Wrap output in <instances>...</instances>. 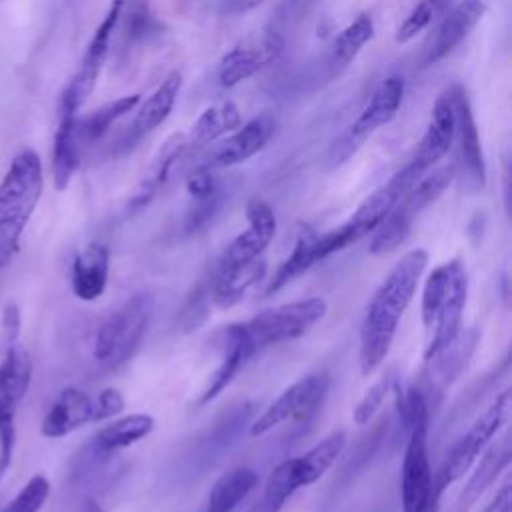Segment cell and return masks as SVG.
Returning <instances> with one entry per match:
<instances>
[{"label": "cell", "mask_w": 512, "mask_h": 512, "mask_svg": "<svg viewBox=\"0 0 512 512\" xmlns=\"http://www.w3.org/2000/svg\"><path fill=\"white\" fill-rule=\"evenodd\" d=\"M326 312V300L320 296H310L260 310L240 324L254 350L260 352L262 348L302 338L326 316Z\"/></svg>", "instance_id": "cell-8"}, {"label": "cell", "mask_w": 512, "mask_h": 512, "mask_svg": "<svg viewBox=\"0 0 512 512\" xmlns=\"http://www.w3.org/2000/svg\"><path fill=\"white\" fill-rule=\"evenodd\" d=\"M374 36V22L368 14L356 16L334 40L330 50V70L342 72L352 64V60L360 54V50L372 40Z\"/></svg>", "instance_id": "cell-33"}, {"label": "cell", "mask_w": 512, "mask_h": 512, "mask_svg": "<svg viewBox=\"0 0 512 512\" xmlns=\"http://www.w3.org/2000/svg\"><path fill=\"white\" fill-rule=\"evenodd\" d=\"M274 128H276L274 114L262 112L254 116L244 126H238L214 150H210L202 166L214 170V168H230L246 162L268 144V140L274 134Z\"/></svg>", "instance_id": "cell-14"}, {"label": "cell", "mask_w": 512, "mask_h": 512, "mask_svg": "<svg viewBox=\"0 0 512 512\" xmlns=\"http://www.w3.org/2000/svg\"><path fill=\"white\" fill-rule=\"evenodd\" d=\"M400 402V416L408 428V440L400 472L402 512H436L440 492L428 456L430 406L420 388H410Z\"/></svg>", "instance_id": "cell-3"}, {"label": "cell", "mask_w": 512, "mask_h": 512, "mask_svg": "<svg viewBox=\"0 0 512 512\" xmlns=\"http://www.w3.org/2000/svg\"><path fill=\"white\" fill-rule=\"evenodd\" d=\"M452 0H420L410 14L404 18V22L396 30V42L404 44L410 42L416 34H420L424 28H428L438 16H444Z\"/></svg>", "instance_id": "cell-36"}, {"label": "cell", "mask_w": 512, "mask_h": 512, "mask_svg": "<svg viewBox=\"0 0 512 512\" xmlns=\"http://www.w3.org/2000/svg\"><path fill=\"white\" fill-rule=\"evenodd\" d=\"M76 118L78 114L74 112H58L52 148V178L54 188L60 192L68 188L82 158V146L76 136Z\"/></svg>", "instance_id": "cell-26"}, {"label": "cell", "mask_w": 512, "mask_h": 512, "mask_svg": "<svg viewBox=\"0 0 512 512\" xmlns=\"http://www.w3.org/2000/svg\"><path fill=\"white\" fill-rule=\"evenodd\" d=\"M266 274V260L262 256L234 266H220L216 268L212 280L208 282L210 288V302L220 308L228 310L236 306L248 290L260 282Z\"/></svg>", "instance_id": "cell-25"}, {"label": "cell", "mask_w": 512, "mask_h": 512, "mask_svg": "<svg viewBox=\"0 0 512 512\" xmlns=\"http://www.w3.org/2000/svg\"><path fill=\"white\" fill-rule=\"evenodd\" d=\"M264 0H226L228 12H248L256 6H260Z\"/></svg>", "instance_id": "cell-43"}, {"label": "cell", "mask_w": 512, "mask_h": 512, "mask_svg": "<svg viewBox=\"0 0 512 512\" xmlns=\"http://www.w3.org/2000/svg\"><path fill=\"white\" fill-rule=\"evenodd\" d=\"M316 262H320L318 232L312 226L304 224L296 236L292 252L282 260V264L276 268V272L268 280V284L264 288V296H272V294L280 292L286 284H290L292 280L302 276Z\"/></svg>", "instance_id": "cell-27"}, {"label": "cell", "mask_w": 512, "mask_h": 512, "mask_svg": "<svg viewBox=\"0 0 512 512\" xmlns=\"http://www.w3.org/2000/svg\"><path fill=\"white\" fill-rule=\"evenodd\" d=\"M20 336V310L14 302L4 304L0 316V352L12 348Z\"/></svg>", "instance_id": "cell-41"}, {"label": "cell", "mask_w": 512, "mask_h": 512, "mask_svg": "<svg viewBox=\"0 0 512 512\" xmlns=\"http://www.w3.org/2000/svg\"><path fill=\"white\" fill-rule=\"evenodd\" d=\"M468 300V272L460 258L438 264L426 276L420 298V316L426 330L424 362L446 350L464 330Z\"/></svg>", "instance_id": "cell-2"}, {"label": "cell", "mask_w": 512, "mask_h": 512, "mask_svg": "<svg viewBox=\"0 0 512 512\" xmlns=\"http://www.w3.org/2000/svg\"><path fill=\"white\" fill-rule=\"evenodd\" d=\"M32 382V358L26 348L14 344L2 352L0 360V392L14 398L18 404L26 396Z\"/></svg>", "instance_id": "cell-34"}, {"label": "cell", "mask_w": 512, "mask_h": 512, "mask_svg": "<svg viewBox=\"0 0 512 512\" xmlns=\"http://www.w3.org/2000/svg\"><path fill=\"white\" fill-rule=\"evenodd\" d=\"M486 12V4L482 0H460L448 14H444L442 24L438 26L436 34L432 36L422 64L430 66L450 54L480 22Z\"/></svg>", "instance_id": "cell-21"}, {"label": "cell", "mask_w": 512, "mask_h": 512, "mask_svg": "<svg viewBox=\"0 0 512 512\" xmlns=\"http://www.w3.org/2000/svg\"><path fill=\"white\" fill-rule=\"evenodd\" d=\"M402 96H404V80L400 76L384 78L368 96L356 120L332 144L326 158L328 168L342 166L346 160H350L358 152V148L366 142V138H370L382 126L390 124L400 110Z\"/></svg>", "instance_id": "cell-10"}, {"label": "cell", "mask_w": 512, "mask_h": 512, "mask_svg": "<svg viewBox=\"0 0 512 512\" xmlns=\"http://www.w3.org/2000/svg\"><path fill=\"white\" fill-rule=\"evenodd\" d=\"M482 512H512V482H510V478L504 480V484L498 488V492L492 496V500L484 506Z\"/></svg>", "instance_id": "cell-42"}, {"label": "cell", "mask_w": 512, "mask_h": 512, "mask_svg": "<svg viewBox=\"0 0 512 512\" xmlns=\"http://www.w3.org/2000/svg\"><path fill=\"white\" fill-rule=\"evenodd\" d=\"M150 26V0H122V10L116 24V28H120V50L130 52L148 36Z\"/></svg>", "instance_id": "cell-35"}, {"label": "cell", "mask_w": 512, "mask_h": 512, "mask_svg": "<svg viewBox=\"0 0 512 512\" xmlns=\"http://www.w3.org/2000/svg\"><path fill=\"white\" fill-rule=\"evenodd\" d=\"M186 152H188V136L186 134L174 132L172 136H168L164 140V144L156 150L152 162L148 164L146 172L142 174L140 182L136 184V188L128 200L130 212L140 210L154 200V196L166 184L174 166Z\"/></svg>", "instance_id": "cell-22"}, {"label": "cell", "mask_w": 512, "mask_h": 512, "mask_svg": "<svg viewBox=\"0 0 512 512\" xmlns=\"http://www.w3.org/2000/svg\"><path fill=\"white\" fill-rule=\"evenodd\" d=\"M454 128H456L454 104H452L450 92L446 90L436 98L432 106L430 122L418 144V150L414 158L406 164L418 178L430 172L438 164V160H442L448 154L454 142Z\"/></svg>", "instance_id": "cell-15"}, {"label": "cell", "mask_w": 512, "mask_h": 512, "mask_svg": "<svg viewBox=\"0 0 512 512\" xmlns=\"http://www.w3.org/2000/svg\"><path fill=\"white\" fill-rule=\"evenodd\" d=\"M238 126H240V112L234 102L224 100L214 106H208L194 122L192 134L188 138V148L212 144L214 140L236 130Z\"/></svg>", "instance_id": "cell-32"}, {"label": "cell", "mask_w": 512, "mask_h": 512, "mask_svg": "<svg viewBox=\"0 0 512 512\" xmlns=\"http://www.w3.org/2000/svg\"><path fill=\"white\" fill-rule=\"evenodd\" d=\"M220 336H222V342H220L222 358H220L218 368L212 372L206 388L202 390L198 404H208L220 392H224L230 386V382L242 372V368L248 364V360L256 354V350L250 344V340L246 338L240 322L228 324Z\"/></svg>", "instance_id": "cell-20"}, {"label": "cell", "mask_w": 512, "mask_h": 512, "mask_svg": "<svg viewBox=\"0 0 512 512\" xmlns=\"http://www.w3.org/2000/svg\"><path fill=\"white\" fill-rule=\"evenodd\" d=\"M452 104H454V138L458 140V162L456 178H460L464 190L468 192H480L486 184V166H484V154L480 146L478 128L472 116V108L468 102V96L462 86L454 84L448 88Z\"/></svg>", "instance_id": "cell-13"}, {"label": "cell", "mask_w": 512, "mask_h": 512, "mask_svg": "<svg viewBox=\"0 0 512 512\" xmlns=\"http://www.w3.org/2000/svg\"><path fill=\"white\" fill-rule=\"evenodd\" d=\"M392 386H394V376L384 374L362 394V398L358 400V404L352 410V420L356 426H366L376 416V412L382 408L384 398L388 396Z\"/></svg>", "instance_id": "cell-37"}, {"label": "cell", "mask_w": 512, "mask_h": 512, "mask_svg": "<svg viewBox=\"0 0 512 512\" xmlns=\"http://www.w3.org/2000/svg\"><path fill=\"white\" fill-rule=\"evenodd\" d=\"M80 512H104V508L96 500H86L80 508Z\"/></svg>", "instance_id": "cell-44"}, {"label": "cell", "mask_w": 512, "mask_h": 512, "mask_svg": "<svg viewBox=\"0 0 512 512\" xmlns=\"http://www.w3.org/2000/svg\"><path fill=\"white\" fill-rule=\"evenodd\" d=\"M420 178L414 176V172L404 166L398 170L384 186L374 190L364 202L350 214L346 222L340 226L318 234V256L320 260L344 250L346 246L358 242L360 238L372 234L376 226L386 218V214L392 210V206L418 182Z\"/></svg>", "instance_id": "cell-6"}, {"label": "cell", "mask_w": 512, "mask_h": 512, "mask_svg": "<svg viewBox=\"0 0 512 512\" xmlns=\"http://www.w3.org/2000/svg\"><path fill=\"white\" fill-rule=\"evenodd\" d=\"M186 190L194 198V202L206 200V198H212V196L220 194V188L216 184V178L212 176V170L202 166V164H198L190 172V176L186 180Z\"/></svg>", "instance_id": "cell-40"}, {"label": "cell", "mask_w": 512, "mask_h": 512, "mask_svg": "<svg viewBox=\"0 0 512 512\" xmlns=\"http://www.w3.org/2000/svg\"><path fill=\"white\" fill-rule=\"evenodd\" d=\"M92 396L84 390L68 386L64 388L56 400L50 404L48 412L42 418L40 434L44 438H64L70 432L82 428L92 422Z\"/></svg>", "instance_id": "cell-23"}, {"label": "cell", "mask_w": 512, "mask_h": 512, "mask_svg": "<svg viewBox=\"0 0 512 512\" xmlns=\"http://www.w3.org/2000/svg\"><path fill=\"white\" fill-rule=\"evenodd\" d=\"M154 424H156L154 416L144 412L116 418L110 424H106L102 430H98L92 446L98 454H114L150 436V432L154 430Z\"/></svg>", "instance_id": "cell-28"}, {"label": "cell", "mask_w": 512, "mask_h": 512, "mask_svg": "<svg viewBox=\"0 0 512 512\" xmlns=\"http://www.w3.org/2000/svg\"><path fill=\"white\" fill-rule=\"evenodd\" d=\"M512 406V392L510 388H504L500 394L494 396V400L484 408V412L472 422V426L454 442V446L448 450L436 480V490L442 494L444 488L460 480L480 458V454L490 446L498 430L506 424L510 416Z\"/></svg>", "instance_id": "cell-9"}, {"label": "cell", "mask_w": 512, "mask_h": 512, "mask_svg": "<svg viewBox=\"0 0 512 512\" xmlns=\"http://www.w3.org/2000/svg\"><path fill=\"white\" fill-rule=\"evenodd\" d=\"M246 228L226 246L220 266H234L250 262L264 254L276 234V214L272 206L254 198L246 206Z\"/></svg>", "instance_id": "cell-16"}, {"label": "cell", "mask_w": 512, "mask_h": 512, "mask_svg": "<svg viewBox=\"0 0 512 512\" xmlns=\"http://www.w3.org/2000/svg\"><path fill=\"white\" fill-rule=\"evenodd\" d=\"M328 390L326 374H308L290 384L250 426V436H264L286 420H308Z\"/></svg>", "instance_id": "cell-12"}, {"label": "cell", "mask_w": 512, "mask_h": 512, "mask_svg": "<svg viewBox=\"0 0 512 512\" xmlns=\"http://www.w3.org/2000/svg\"><path fill=\"white\" fill-rule=\"evenodd\" d=\"M180 88H182V74L178 70H172L144 102H138L140 106L136 108V114L128 124L118 148L130 150L142 136L156 130L170 116L176 104V98L180 94Z\"/></svg>", "instance_id": "cell-18"}, {"label": "cell", "mask_w": 512, "mask_h": 512, "mask_svg": "<svg viewBox=\"0 0 512 512\" xmlns=\"http://www.w3.org/2000/svg\"><path fill=\"white\" fill-rule=\"evenodd\" d=\"M44 188L42 160L32 148L20 150L0 180V268L20 250L22 234Z\"/></svg>", "instance_id": "cell-4"}, {"label": "cell", "mask_w": 512, "mask_h": 512, "mask_svg": "<svg viewBox=\"0 0 512 512\" xmlns=\"http://www.w3.org/2000/svg\"><path fill=\"white\" fill-rule=\"evenodd\" d=\"M50 494V482L44 474H34L2 512H40Z\"/></svg>", "instance_id": "cell-38"}, {"label": "cell", "mask_w": 512, "mask_h": 512, "mask_svg": "<svg viewBox=\"0 0 512 512\" xmlns=\"http://www.w3.org/2000/svg\"><path fill=\"white\" fill-rule=\"evenodd\" d=\"M510 458H512L510 434L506 432L498 442H490V446L480 454V458L468 470L470 472L468 480L458 490V494L454 496L446 512H470L478 504L480 496L508 468Z\"/></svg>", "instance_id": "cell-17"}, {"label": "cell", "mask_w": 512, "mask_h": 512, "mask_svg": "<svg viewBox=\"0 0 512 512\" xmlns=\"http://www.w3.org/2000/svg\"><path fill=\"white\" fill-rule=\"evenodd\" d=\"M152 296L136 292L112 310L96 330L94 358L110 368H116L132 358L152 316Z\"/></svg>", "instance_id": "cell-7"}, {"label": "cell", "mask_w": 512, "mask_h": 512, "mask_svg": "<svg viewBox=\"0 0 512 512\" xmlns=\"http://www.w3.org/2000/svg\"><path fill=\"white\" fill-rule=\"evenodd\" d=\"M282 38L276 32L264 34L256 44H240L232 48L218 66V84L232 88L254 76L266 64L274 62L282 52Z\"/></svg>", "instance_id": "cell-19"}, {"label": "cell", "mask_w": 512, "mask_h": 512, "mask_svg": "<svg viewBox=\"0 0 512 512\" xmlns=\"http://www.w3.org/2000/svg\"><path fill=\"white\" fill-rule=\"evenodd\" d=\"M258 484V474L250 466H236L224 472L210 488L208 512H232Z\"/></svg>", "instance_id": "cell-30"}, {"label": "cell", "mask_w": 512, "mask_h": 512, "mask_svg": "<svg viewBox=\"0 0 512 512\" xmlns=\"http://www.w3.org/2000/svg\"><path fill=\"white\" fill-rule=\"evenodd\" d=\"M428 266L424 248L408 250L370 296L362 324L358 362L362 376H370L388 356L398 324L408 310Z\"/></svg>", "instance_id": "cell-1"}, {"label": "cell", "mask_w": 512, "mask_h": 512, "mask_svg": "<svg viewBox=\"0 0 512 512\" xmlns=\"http://www.w3.org/2000/svg\"><path fill=\"white\" fill-rule=\"evenodd\" d=\"M126 402L120 390L116 388H104L96 396H92V422H104L110 418H116L122 414Z\"/></svg>", "instance_id": "cell-39"}, {"label": "cell", "mask_w": 512, "mask_h": 512, "mask_svg": "<svg viewBox=\"0 0 512 512\" xmlns=\"http://www.w3.org/2000/svg\"><path fill=\"white\" fill-rule=\"evenodd\" d=\"M120 10H122V0H112L102 22L94 30V34L86 46V52L80 60L78 70L74 72V76L70 78V82L66 84V88L60 94L58 112L78 114L82 104L88 100V96L96 88V82L104 68V62L110 54V40L116 32Z\"/></svg>", "instance_id": "cell-11"}, {"label": "cell", "mask_w": 512, "mask_h": 512, "mask_svg": "<svg viewBox=\"0 0 512 512\" xmlns=\"http://www.w3.org/2000/svg\"><path fill=\"white\" fill-rule=\"evenodd\" d=\"M454 178H456L454 164H446V166L426 172L392 206V210L386 214V218L376 226V230L372 232L370 244H368L370 254L382 256V254H390L396 248H400L408 240L416 218L446 192V188L452 184Z\"/></svg>", "instance_id": "cell-5"}, {"label": "cell", "mask_w": 512, "mask_h": 512, "mask_svg": "<svg viewBox=\"0 0 512 512\" xmlns=\"http://www.w3.org/2000/svg\"><path fill=\"white\" fill-rule=\"evenodd\" d=\"M140 102V94H128V96H120L100 108H96L94 112L76 118V136L78 142L84 148L96 144L98 140H102V136L112 128V124H116L122 116H126L128 112H132Z\"/></svg>", "instance_id": "cell-29"}, {"label": "cell", "mask_w": 512, "mask_h": 512, "mask_svg": "<svg viewBox=\"0 0 512 512\" xmlns=\"http://www.w3.org/2000/svg\"><path fill=\"white\" fill-rule=\"evenodd\" d=\"M344 446H346V432L334 430L304 454L294 456L302 488L318 482L326 474V470L338 460Z\"/></svg>", "instance_id": "cell-31"}, {"label": "cell", "mask_w": 512, "mask_h": 512, "mask_svg": "<svg viewBox=\"0 0 512 512\" xmlns=\"http://www.w3.org/2000/svg\"><path fill=\"white\" fill-rule=\"evenodd\" d=\"M110 274V250L102 242H90L82 248L72 262L70 286L78 300L94 302L98 300L106 286Z\"/></svg>", "instance_id": "cell-24"}]
</instances>
